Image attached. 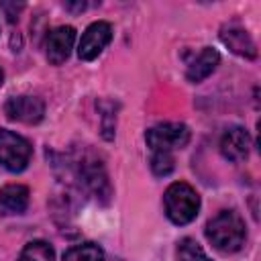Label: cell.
Here are the masks:
<instances>
[{
  "instance_id": "obj_4",
  "label": "cell",
  "mask_w": 261,
  "mask_h": 261,
  "mask_svg": "<svg viewBox=\"0 0 261 261\" xmlns=\"http://www.w3.org/2000/svg\"><path fill=\"white\" fill-rule=\"evenodd\" d=\"M33 155L31 143L6 128H0V163L8 171H22Z\"/></svg>"
},
{
  "instance_id": "obj_9",
  "label": "cell",
  "mask_w": 261,
  "mask_h": 261,
  "mask_svg": "<svg viewBox=\"0 0 261 261\" xmlns=\"http://www.w3.org/2000/svg\"><path fill=\"white\" fill-rule=\"evenodd\" d=\"M220 39H222V43H224L232 53H237V55H241V57L253 59V57L257 55V49H255V43H253L251 35H249L243 27H239V24H226V27H222Z\"/></svg>"
},
{
  "instance_id": "obj_1",
  "label": "cell",
  "mask_w": 261,
  "mask_h": 261,
  "mask_svg": "<svg viewBox=\"0 0 261 261\" xmlns=\"http://www.w3.org/2000/svg\"><path fill=\"white\" fill-rule=\"evenodd\" d=\"M247 237L245 222L234 210H220L206 224V239L220 253H234L243 247Z\"/></svg>"
},
{
  "instance_id": "obj_3",
  "label": "cell",
  "mask_w": 261,
  "mask_h": 261,
  "mask_svg": "<svg viewBox=\"0 0 261 261\" xmlns=\"http://www.w3.org/2000/svg\"><path fill=\"white\" fill-rule=\"evenodd\" d=\"M145 141L153 153H171L190 141V128L184 122H161L145 133Z\"/></svg>"
},
{
  "instance_id": "obj_11",
  "label": "cell",
  "mask_w": 261,
  "mask_h": 261,
  "mask_svg": "<svg viewBox=\"0 0 261 261\" xmlns=\"http://www.w3.org/2000/svg\"><path fill=\"white\" fill-rule=\"evenodd\" d=\"M29 206V188L22 184H8L0 190V208L6 214H20Z\"/></svg>"
},
{
  "instance_id": "obj_13",
  "label": "cell",
  "mask_w": 261,
  "mask_h": 261,
  "mask_svg": "<svg viewBox=\"0 0 261 261\" xmlns=\"http://www.w3.org/2000/svg\"><path fill=\"white\" fill-rule=\"evenodd\" d=\"M61 261H104V251L94 243H84L71 247Z\"/></svg>"
},
{
  "instance_id": "obj_14",
  "label": "cell",
  "mask_w": 261,
  "mask_h": 261,
  "mask_svg": "<svg viewBox=\"0 0 261 261\" xmlns=\"http://www.w3.org/2000/svg\"><path fill=\"white\" fill-rule=\"evenodd\" d=\"M177 255H179V261H212V259L204 253V249H202L194 239H184V241H179Z\"/></svg>"
},
{
  "instance_id": "obj_7",
  "label": "cell",
  "mask_w": 261,
  "mask_h": 261,
  "mask_svg": "<svg viewBox=\"0 0 261 261\" xmlns=\"http://www.w3.org/2000/svg\"><path fill=\"white\" fill-rule=\"evenodd\" d=\"M6 116L10 120L35 124L45 114V104L35 96H14L6 102Z\"/></svg>"
},
{
  "instance_id": "obj_16",
  "label": "cell",
  "mask_w": 261,
  "mask_h": 261,
  "mask_svg": "<svg viewBox=\"0 0 261 261\" xmlns=\"http://www.w3.org/2000/svg\"><path fill=\"white\" fill-rule=\"evenodd\" d=\"M0 86H2V69H0Z\"/></svg>"
},
{
  "instance_id": "obj_5",
  "label": "cell",
  "mask_w": 261,
  "mask_h": 261,
  "mask_svg": "<svg viewBox=\"0 0 261 261\" xmlns=\"http://www.w3.org/2000/svg\"><path fill=\"white\" fill-rule=\"evenodd\" d=\"M112 41V24L106 22V20H96L92 22L84 33H82V39H80V45H77V55L80 59L84 61H92L96 59L104 49L106 45Z\"/></svg>"
},
{
  "instance_id": "obj_8",
  "label": "cell",
  "mask_w": 261,
  "mask_h": 261,
  "mask_svg": "<svg viewBox=\"0 0 261 261\" xmlns=\"http://www.w3.org/2000/svg\"><path fill=\"white\" fill-rule=\"evenodd\" d=\"M251 149V137L243 126H230L224 130L220 139V153L228 161H243L247 159Z\"/></svg>"
},
{
  "instance_id": "obj_6",
  "label": "cell",
  "mask_w": 261,
  "mask_h": 261,
  "mask_svg": "<svg viewBox=\"0 0 261 261\" xmlns=\"http://www.w3.org/2000/svg\"><path fill=\"white\" fill-rule=\"evenodd\" d=\"M73 41H75V29L73 27H69V24L65 27L63 24V27L53 29L45 39V55H47V59L53 65H61L69 57V53L73 49Z\"/></svg>"
},
{
  "instance_id": "obj_12",
  "label": "cell",
  "mask_w": 261,
  "mask_h": 261,
  "mask_svg": "<svg viewBox=\"0 0 261 261\" xmlns=\"http://www.w3.org/2000/svg\"><path fill=\"white\" fill-rule=\"evenodd\" d=\"M18 261H55V251L45 241H33L24 245L18 255Z\"/></svg>"
},
{
  "instance_id": "obj_2",
  "label": "cell",
  "mask_w": 261,
  "mask_h": 261,
  "mask_svg": "<svg viewBox=\"0 0 261 261\" xmlns=\"http://www.w3.org/2000/svg\"><path fill=\"white\" fill-rule=\"evenodd\" d=\"M163 206H165L167 218L173 224L181 226V224H188L196 218V214L200 210V196L190 184L175 181L165 190Z\"/></svg>"
},
{
  "instance_id": "obj_15",
  "label": "cell",
  "mask_w": 261,
  "mask_h": 261,
  "mask_svg": "<svg viewBox=\"0 0 261 261\" xmlns=\"http://www.w3.org/2000/svg\"><path fill=\"white\" fill-rule=\"evenodd\" d=\"M151 169L155 175H167L173 171V155L171 153H153Z\"/></svg>"
},
{
  "instance_id": "obj_10",
  "label": "cell",
  "mask_w": 261,
  "mask_h": 261,
  "mask_svg": "<svg viewBox=\"0 0 261 261\" xmlns=\"http://www.w3.org/2000/svg\"><path fill=\"white\" fill-rule=\"evenodd\" d=\"M218 61H220L218 51H216V49H212V47H204V49L198 53V57L188 65L186 77H188L190 82L198 84V82L206 80V77L216 69Z\"/></svg>"
}]
</instances>
